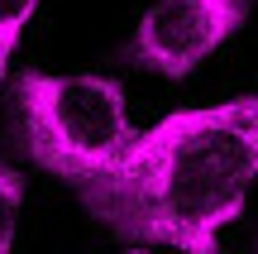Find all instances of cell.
Returning <instances> with one entry per match:
<instances>
[{
    "label": "cell",
    "mask_w": 258,
    "mask_h": 254,
    "mask_svg": "<svg viewBox=\"0 0 258 254\" xmlns=\"http://www.w3.org/2000/svg\"><path fill=\"white\" fill-rule=\"evenodd\" d=\"M258 182V91L220 106L163 115L134 134L82 201L124 240L172 245L182 254H220V230L244 211Z\"/></svg>",
    "instance_id": "6da1fadb"
},
{
    "label": "cell",
    "mask_w": 258,
    "mask_h": 254,
    "mask_svg": "<svg viewBox=\"0 0 258 254\" xmlns=\"http://www.w3.org/2000/svg\"><path fill=\"white\" fill-rule=\"evenodd\" d=\"M15 106H19V134H24L34 163L67 178L72 187L105 178L134 144L124 91L110 77L24 72L15 82Z\"/></svg>",
    "instance_id": "7a4b0ae2"
},
{
    "label": "cell",
    "mask_w": 258,
    "mask_h": 254,
    "mask_svg": "<svg viewBox=\"0 0 258 254\" xmlns=\"http://www.w3.org/2000/svg\"><path fill=\"white\" fill-rule=\"evenodd\" d=\"M253 0H153L129 38V63L158 77H191L244 29Z\"/></svg>",
    "instance_id": "3957f363"
},
{
    "label": "cell",
    "mask_w": 258,
    "mask_h": 254,
    "mask_svg": "<svg viewBox=\"0 0 258 254\" xmlns=\"http://www.w3.org/2000/svg\"><path fill=\"white\" fill-rule=\"evenodd\" d=\"M19 207H24V178L0 159V254H10V245H15Z\"/></svg>",
    "instance_id": "277c9868"
},
{
    "label": "cell",
    "mask_w": 258,
    "mask_h": 254,
    "mask_svg": "<svg viewBox=\"0 0 258 254\" xmlns=\"http://www.w3.org/2000/svg\"><path fill=\"white\" fill-rule=\"evenodd\" d=\"M38 0H0V82H5L10 72V53L19 48V38H24V24L29 15H34Z\"/></svg>",
    "instance_id": "5b68a950"
},
{
    "label": "cell",
    "mask_w": 258,
    "mask_h": 254,
    "mask_svg": "<svg viewBox=\"0 0 258 254\" xmlns=\"http://www.w3.org/2000/svg\"><path fill=\"white\" fill-rule=\"evenodd\" d=\"M124 254H148V249H124Z\"/></svg>",
    "instance_id": "8992f818"
}]
</instances>
